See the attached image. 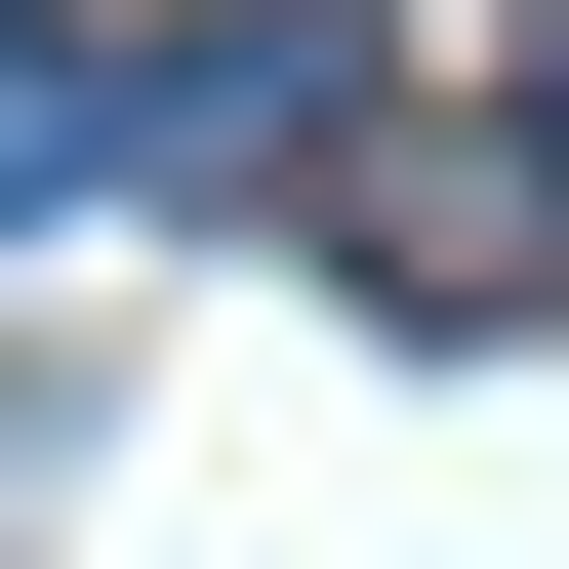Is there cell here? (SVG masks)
Here are the masks:
<instances>
[{
    "instance_id": "7a4b0ae2",
    "label": "cell",
    "mask_w": 569,
    "mask_h": 569,
    "mask_svg": "<svg viewBox=\"0 0 569 569\" xmlns=\"http://www.w3.org/2000/svg\"><path fill=\"white\" fill-rule=\"evenodd\" d=\"M0 203H122V41H41V0H0Z\"/></svg>"
},
{
    "instance_id": "6da1fadb",
    "label": "cell",
    "mask_w": 569,
    "mask_h": 569,
    "mask_svg": "<svg viewBox=\"0 0 569 569\" xmlns=\"http://www.w3.org/2000/svg\"><path fill=\"white\" fill-rule=\"evenodd\" d=\"M122 163H163V203H284V163H367V41H326V0H203V41H122Z\"/></svg>"
}]
</instances>
